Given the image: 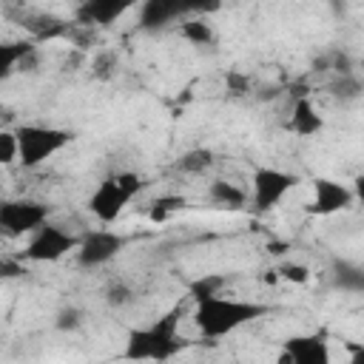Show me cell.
I'll list each match as a JSON object with an SVG mask.
<instances>
[{"label": "cell", "instance_id": "obj_1", "mask_svg": "<svg viewBox=\"0 0 364 364\" xmlns=\"http://www.w3.org/2000/svg\"><path fill=\"white\" fill-rule=\"evenodd\" d=\"M264 313H267V307L259 301H245V299L216 293V296L196 299L191 318L205 338H222V336H230L239 327L262 318Z\"/></svg>", "mask_w": 364, "mask_h": 364}, {"label": "cell", "instance_id": "obj_2", "mask_svg": "<svg viewBox=\"0 0 364 364\" xmlns=\"http://www.w3.org/2000/svg\"><path fill=\"white\" fill-rule=\"evenodd\" d=\"M179 318H182V307H173L148 327L131 330L125 341V358H171L182 347Z\"/></svg>", "mask_w": 364, "mask_h": 364}, {"label": "cell", "instance_id": "obj_3", "mask_svg": "<svg viewBox=\"0 0 364 364\" xmlns=\"http://www.w3.org/2000/svg\"><path fill=\"white\" fill-rule=\"evenodd\" d=\"M17 145H20V165L23 168H37L54 154H60L74 136L65 128H51V125H20L17 131Z\"/></svg>", "mask_w": 364, "mask_h": 364}, {"label": "cell", "instance_id": "obj_4", "mask_svg": "<svg viewBox=\"0 0 364 364\" xmlns=\"http://www.w3.org/2000/svg\"><path fill=\"white\" fill-rule=\"evenodd\" d=\"M80 236H74L71 230L46 222L40 225L34 233H28V245H26V259L31 262H60L65 253L77 250Z\"/></svg>", "mask_w": 364, "mask_h": 364}, {"label": "cell", "instance_id": "obj_5", "mask_svg": "<svg viewBox=\"0 0 364 364\" xmlns=\"http://www.w3.org/2000/svg\"><path fill=\"white\" fill-rule=\"evenodd\" d=\"M131 199H134V193L122 185V179H119L117 173H111V176L100 179L97 188L91 191V196H88V210H91V216H94L100 225H114V222L122 216V210L128 208Z\"/></svg>", "mask_w": 364, "mask_h": 364}, {"label": "cell", "instance_id": "obj_6", "mask_svg": "<svg viewBox=\"0 0 364 364\" xmlns=\"http://www.w3.org/2000/svg\"><path fill=\"white\" fill-rule=\"evenodd\" d=\"M51 208L34 199H9L0 205V228L6 236H26L34 233L40 225L48 222Z\"/></svg>", "mask_w": 364, "mask_h": 364}, {"label": "cell", "instance_id": "obj_7", "mask_svg": "<svg viewBox=\"0 0 364 364\" xmlns=\"http://www.w3.org/2000/svg\"><path fill=\"white\" fill-rule=\"evenodd\" d=\"M296 185V176L282 168H256L250 179V202L256 210H273Z\"/></svg>", "mask_w": 364, "mask_h": 364}, {"label": "cell", "instance_id": "obj_8", "mask_svg": "<svg viewBox=\"0 0 364 364\" xmlns=\"http://www.w3.org/2000/svg\"><path fill=\"white\" fill-rule=\"evenodd\" d=\"M125 239L108 228H97V230H88L80 236V245H77V259L82 267H102L108 264L114 256H119Z\"/></svg>", "mask_w": 364, "mask_h": 364}, {"label": "cell", "instance_id": "obj_9", "mask_svg": "<svg viewBox=\"0 0 364 364\" xmlns=\"http://www.w3.org/2000/svg\"><path fill=\"white\" fill-rule=\"evenodd\" d=\"M353 202H355L353 188H347V185L338 182V179L318 176V179L313 182V199H310L307 210L316 213V216H333V213H338V210L353 208Z\"/></svg>", "mask_w": 364, "mask_h": 364}, {"label": "cell", "instance_id": "obj_10", "mask_svg": "<svg viewBox=\"0 0 364 364\" xmlns=\"http://www.w3.org/2000/svg\"><path fill=\"white\" fill-rule=\"evenodd\" d=\"M327 358H330L327 341L318 333H313V336H293V338L284 341L282 361H293V364H324Z\"/></svg>", "mask_w": 364, "mask_h": 364}, {"label": "cell", "instance_id": "obj_11", "mask_svg": "<svg viewBox=\"0 0 364 364\" xmlns=\"http://www.w3.org/2000/svg\"><path fill=\"white\" fill-rule=\"evenodd\" d=\"M131 6H136V0H82L77 9V17L91 26H111Z\"/></svg>", "mask_w": 364, "mask_h": 364}, {"label": "cell", "instance_id": "obj_12", "mask_svg": "<svg viewBox=\"0 0 364 364\" xmlns=\"http://www.w3.org/2000/svg\"><path fill=\"white\" fill-rule=\"evenodd\" d=\"M196 6V0H145L142 3V26L156 28L165 26L171 20H176L179 14L191 11Z\"/></svg>", "mask_w": 364, "mask_h": 364}, {"label": "cell", "instance_id": "obj_13", "mask_svg": "<svg viewBox=\"0 0 364 364\" xmlns=\"http://www.w3.org/2000/svg\"><path fill=\"white\" fill-rule=\"evenodd\" d=\"M321 128H324V117L313 105V100L310 97L296 100V105L290 111V131L299 134V136H316Z\"/></svg>", "mask_w": 364, "mask_h": 364}, {"label": "cell", "instance_id": "obj_14", "mask_svg": "<svg viewBox=\"0 0 364 364\" xmlns=\"http://www.w3.org/2000/svg\"><path fill=\"white\" fill-rule=\"evenodd\" d=\"M210 199L219 205V208H230V210H236V208H242L245 202H247V193L242 191V188H236L233 182H225V179H216V182H210Z\"/></svg>", "mask_w": 364, "mask_h": 364}, {"label": "cell", "instance_id": "obj_15", "mask_svg": "<svg viewBox=\"0 0 364 364\" xmlns=\"http://www.w3.org/2000/svg\"><path fill=\"white\" fill-rule=\"evenodd\" d=\"M179 34L188 43H193V46H205V43L213 40V31H210V26L205 20H188V23H182L179 26Z\"/></svg>", "mask_w": 364, "mask_h": 364}, {"label": "cell", "instance_id": "obj_16", "mask_svg": "<svg viewBox=\"0 0 364 364\" xmlns=\"http://www.w3.org/2000/svg\"><path fill=\"white\" fill-rule=\"evenodd\" d=\"M222 287H225V279H222V276H205V279H199V282L191 284V296H193V301H196V299L222 293Z\"/></svg>", "mask_w": 364, "mask_h": 364}, {"label": "cell", "instance_id": "obj_17", "mask_svg": "<svg viewBox=\"0 0 364 364\" xmlns=\"http://www.w3.org/2000/svg\"><path fill=\"white\" fill-rule=\"evenodd\" d=\"M0 162L3 165L20 162V145H17V134L14 131H3L0 134Z\"/></svg>", "mask_w": 364, "mask_h": 364}, {"label": "cell", "instance_id": "obj_18", "mask_svg": "<svg viewBox=\"0 0 364 364\" xmlns=\"http://www.w3.org/2000/svg\"><path fill=\"white\" fill-rule=\"evenodd\" d=\"M208 165H210V151H205V148H199V151H188V154L182 156V162H179V168L188 171V173L205 171Z\"/></svg>", "mask_w": 364, "mask_h": 364}, {"label": "cell", "instance_id": "obj_19", "mask_svg": "<svg viewBox=\"0 0 364 364\" xmlns=\"http://www.w3.org/2000/svg\"><path fill=\"white\" fill-rule=\"evenodd\" d=\"M182 205H185L182 196H165V199H156V202H154V210H151V219H165L168 210H176V208H182Z\"/></svg>", "mask_w": 364, "mask_h": 364}, {"label": "cell", "instance_id": "obj_20", "mask_svg": "<svg viewBox=\"0 0 364 364\" xmlns=\"http://www.w3.org/2000/svg\"><path fill=\"white\" fill-rule=\"evenodd\" d=\"M353 193H355V202L364 208V173H358V176L353 179Z\"/></svg>", "mask_w": 364, "mask_h": 364}, {"label": "cell", "instance_id": "obj_21", "mask_svg": "<svg viewBox=\"0 0 364 364\" xmlns=\"http://www.w3.org/2000/svg\"><path fill=\"white\" fill-rule=\"evenodd\" d=\"M287 279H293V282H304V279H307V270H304V267H287Z\"/></svg>", "mask_w": 364, "mask_h": 364}, {"label": "cell", "instance_id": "obj_22", "mask_svg": "<svg viewBox=\"0 0 364 364\" xmlns=\"http://www.w3.org/2000/svg\"><path fill=\"white\" fill-rule=\"evenodd\" d=\"M353 361H364V344L353 347Z\"/></svg>", "mask_w": 364, "mask_h": 364}]
</instances>
